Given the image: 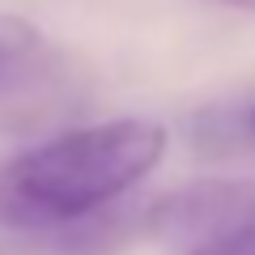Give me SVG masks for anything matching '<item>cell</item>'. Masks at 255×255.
<instances>
[{"mask_svg": "<svg viewBox=\"0 0 255 255\" xmlns=\"http://www.w3.org/2000/svg\"><path fill=\"white\" fill-rule=\"evenodd\" d=\"M166 128L128 115L73 128L0 162V230L55 234L115 204L166 157Z\"/></svg>", "mask_w": 255, "mask_h": 255, "instance_id": "6da1fadb", "label": "cell"}, {"mask_svg": "<svg viewBox=\"0 0 255 255\" xmlns=\"http://www.w3.org/2000/svg\"><path fill=\"white\" fill-rule=\"evenodd\" d=\"M247 204H251V196L243 187L209 183V187H191L183 196L153 204L145 213V230L149 234H191L196 243H204V238L247 221Z\"/></svg>", "mask_w": 255, "mask_h": 255, "instance_id": "7a4b0ae2", "label": "cell"}, {"mask_svg": "<svg viewBox=\"0 0 255 255\" xmlns=\"http://www.w3.org/2000/svg\"><path fill=\"white\" fill-rule=\"evenodd\" d=\"M38 51H43V34L34 21L17 17V13H0V94L26 81Z\"/></svg>", "mask_w": 255, "mask_h": 255, "instance_id": "3957f363", "label": "cell"}, {"mask_svg": "<svg viewBox=\"0 0 255 255\" xmlns=\"http://www.w3.org/2000/svg\"><path fill=\"white\" fill-rule=\"evenodd\" d=\"M191 255H255V217L238 221V226L221 230V234L204 238V243H196Z\"/></svg>", "mask_w": 255, "mask_h": 255, "instance_id": "277c9868", "label": "cell"}, {"mask_svg": "<svg viewBox=\"0 0 255 255\" xmlns=\"http://www.w3.org/2000/svg\"><path fill=\"white\" fill-rule=\"evenodd\" d=\"M221 4H230V9H247V13H255V0H221Z\"/></svg>", "mask_w": 255, "mask_h": 255, "instance_id": "5b68a950", "label": "cell"}, {"mask_svg": "<svg viewBox=\"0 0 255 255\" xmlns=\"http://www.w3.org/2000/svg\"><path fill=\"white\" fill-rule=\"evenodd\" d=\"M251 132H255V111H251Z\"/></svg>", "mask_w": 255, "mask_h": 255, "instance_id": "8992f818", "label": "cell"}]
</instances>
